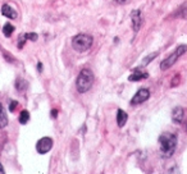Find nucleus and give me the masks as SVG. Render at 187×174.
I'll use <instances>...</instances> for the list:
<instances>
[{
	"instance_id": "obj_22",
	"label": "nucleus",
	"mask_w": 187,
	"mask_h": 174,
	"mask_svg": "<svg viewBox=\"0 0 187 174\" xmlns=\"http://www.w3.org/2000/svg\"><path fill=\"white\" fill-rule=\"evenodd\" d=\"M114 2H116V3H119V4H124V3L127 2V0H114Z\"/></svg>"
},
{
	"instance_id": "obj_6",
	"label": "nucleus",
	"mask_w": 187,
	"mask_h": 174,
	"mask_svg": "<svg viewBox=\"0 0 187 174\" xmlns=\"http://www.w3.org/2000/svg\"><path fill=\"white\" fill-rule=\"evenodd\" d=\"M149 97H150V91L146 90V89H141V90H139L136 94H135V96L132 97L131 105H139V104H142V103L146 101Z\"/></svg>"
},
{
	"instance_id": "obj_17",
	"label": "nucleus",
	"mask_w": 187,
	"mask_h": 174,
	"mask_svg": "<svg viewBox=\"0 0 187 174\" xmlns=\"http://www.w3.org/2000/svg\"><path fill=\"white\" fill-rule=\"evenodd\" d=\"M26 40H27V36H26V34L21 35V37H19V40H18V49H22V48H23V45H25Z\"/></svg>"
},
{
	"instance_id": "obj_21",
	"label": "nucleus",
	"mask_w": 187,
	"mask_h": 174,
	"mask_svg": "<svg viewBox=\"0 0 187 174\" xmlns=\"http://www.w3.org/2000/svg\"><path fill=\"white\" fill-rule=\"evenodd\" d=\"M51 115H53V118H57V115H58V110H53V112H51Z\"/></svg>"
},
{
	"instance_id": "obj_18",
	"label": "nucleus",
	"mask_w": 187,
	"mask_h": 174,
	"mask_svg": "<svg viewBox=\"0 0 187 174\" xmlns=\"http://www.w3.org/2000/svg\"><path fill=\"white\" fill-rule=\"evenodd\" d=\"M26 36H27V40H31V41H36V40L39 39L37 34H35V32H31V34H26Z\"/></svg>"
},
{
	"instance_id": "obj_11",
	"label": "nucleus",
	"mask_w": 187,
	"mask_h": 174,
	"mask_svg": "<svg viewBox=\"0 0 187 174\" xmlns=\"http://www.w3.org/2000/svg\"><path fill=\"white\" fill-rule=\"evenodd\" d=\"M149 77V74L148 73H142V72H135L132 73L128 80L132 81V82H136V81H141V80H145V78H148Z\"/></svg>"
},
{
	"instance_id": "obj_8",
	"label": "nucleus",
	"mask_w": 187,
	"mask_h": 174,
	"mask_svg": "<svg viewBox=\"0 0 187 174\" xmlns=\"http://www.w3.org/2000/svg\"><path fill=\"white\" fill-rule=\"evenodd\" d=\"M2 14H4L5 17L10 18V19H16L17 18V12L10 7L9 4H4L2 8Z\"/></svg>"
},
{
	"instance_id": "obj_4",
	"label": "nucleus",
	"mask_w": 187,
	"mask_h": 174,
	"mask_svg": "<svg viewBox=\"0 0 187 174\" xmlns=\"http://www.w3.org/2000/svg\"><path fill=\"white\" fill-rule=\"evenodd\" d=\"M186 51H187V45H180V46L176 49L167 59H164V60L160 63V69H162V71H167V69H169L172 65H173L176 62H177Z\"/></svg>"
},
{
	"instance_id": "obj_9",
	"label": "nucleus",
	"mask_w": 187,
	"mask_h": 174,
	"mask_svg": "<svg viewBox=\"0 0 187 174\" xmlns=\"http://www.w3.org/2000/svg\"><path fill=\"white\" fill-rule=\"evenodd\" d=\"M172 119L174 123H182L183 121V109L182 108H176L172 113Z\"/></svg>"
},
{
	"instance_id": "obj_5",
	"label": "nucleus",
	"mask_w": 187,
	"mask_h": 174,
	"mask_svg": "<svg viewBox=\"0 0 187 174\" xmlns=\"http://www.w3.org/2000/svg\"><path fill=\"white\" fill-rule=\"evenodd\" d=\"M51 147H53V140L50 137H43L36 145V150L39 154H46L51 150Z\"/></svg>"
},
{
	"instance_id": "obj_23",
	"label": "nucleus",
	"mask_w": 187,
	"mask_h": 174,
	"mask_svg": "<svg viewBox=\"0 0 187 174\" xmlns=\"http://www.w3.org/2000/svg\"><path fill=\"white\" fill-rule=\"evenodd\" d=\"M0 174H4V168L2 164H0Z\"/></svg>"
},
{
	"instance_id": "obj_7",
	"label": "nucleus",
	"mask_w": 187,
	"mask_h": 174,
	"mask_svg": "<svg viewBox=\"0 0 187 174\" xmlns=\"http://www.w3.org/2000/svg\"><path fill=\"white\" fill-rule=\"evenodd\" d=\"M131 19H132V28L135 32H137L141 27V13H140V10H132V13H131Z\"/></svg>"
},
{
	"instance_id": "obj_2",
	"label": "nucleus",
	"mask_w": 187,
	"mask_h": 174,
	"mask_svg": "<svg viewBox=\"0 0 187 174\" xmlns=\"http://www.w3.org/2000/svg\"><path fill=\"white\" fill-rule=\"evenodd\" d=\"M159 144L162 154L165 156H171L177 146V137L172 133H164L159 137Z\"/></svg>"
},
{
	"instance_id": "obj_16",
	"label": "nucleus",
	"mask_w": 187,
	"mask_h": 174,
	"mask_svg": "<svg viewBox=\"0 0 187 174\" xmlns=\"http://www.w3.org/2000/svg\"><path fill=\"white\" fill-rule=\"evenodd\" d=\"M157 55H158V53L150 54V57H148V58H145V59L142 60V64H141V65H142V67H145V65H146V64H149V63H150V62H151V60H153V59H154L155 57H157Z\"/></svg>"
},
{
	"instance_id": "obj_20",
	"label": "nucleus",
	"mask_w": 187,
	"mask_h": 174,
	"mask_svg": "<svg viewBox=\"0 0 187 174\" xmlns=\"http://www.w3.org/2000/svg\"><path fill=\"white\" fill-rule=\"evenodd\" d=\"M37 71H39V72L43 71V64H41V63H39V64H37Z\"/></svg>"
},
{
	"instance_id": "obj_13",
	"label": "nucleus",
	"mask_w": 187,
	"mask_h": 174,
	"mask_svg": "<svg viewBox=\"0 0 187 174\" xmlns=\"http://www.w3.org/2000/svg\"><path fill=\"white\" fill-rule=\"evenodd\" d=\"M30 121V113L27 110H22L19 114V123L21 124H26Z\"/></svg>"
},
{
	"instance_id": "obj_19",
	"label": "nucleus",
	"mask_w": 187,
	"mask_h": 174,
	"mask_svg": "<svg viewBox=\"0 0 187 174\" xmlns=\"http://www.w3.org/2000/svg\"><path fill=\"white\" fill-rule=\"evenodd\" d=\"M17 105H18V103H17V101H14V100H13V101H10L9 110H10V112H14V109H16V106H17Z\"/></svg>"
},
{
	"instance_id": "obj_3",
	"label": "nucleus",
	"mask_w": 187,
	"mask_h": 174,
	"mask_svg": "<svg viewBox=\"0 0 187 174\" xmlns=\"http://www.w3.org/2000/svg\"><path fill=\"white\" fill-rule=\"evenodd\" d=\"M92 42H94L92 36L86 34H80L72 39V48L78 53H84L92 46Z\"/></svg>"
},
{
	"instance_id": "obj_15",
	"label": "nucleus",
	"mask_w": 187,
	"mask_h": 174,
	"mask_svg": "<svg viewBox=\"0 0 187 174\" xmlns=\"http://www.w3.org/2000/svg\"><path fill=\"white\" fill-rule=\"evenodd\" d=\"M27 89V82L23 81V80H19L17 81V90L18 91H25Z\"/></svg>"
},
{
	"instance_id": "obj_10",
	"label": "nucleus",
	"mask_w": 187,
	"mask_h": 174,
	"mask_svg": "<svg viewBox=\"0 0 187 174\" xmlns=\"http://www.w3.org/2000/svg\"><path fill=\"white\" fill-rule=\"evenodd\" d=\"M127 119H128L127 113L124 112V110H122V109H119V110L117 112V123H118V126L123 127L124 124L127 123Z\"/></svg>"
},
{
	"instance_id": "obj_14",
	"label": "nucleus",
	"mask_w": 187,
	"mask_h": 174,
	"mask_svg": "<svg viewBox=\"0 0 187 174\" xmlns=\"http://www.w3.org/2000/svg\"><path fill=\"white\" fill-rule=\"evenodd\" d=\"M14 32V26L13 25H5L4 27H3V34L5 35V36H10Z\"/></svg>"
},
{
	"instance_id": "obj_1",
	"label": "nucleus",
	"mask_w": 187,
	"mask_h": 174,
	"mask_svg": "<svg viewBox=\"0 0 187 174\" xmlns=\"http://www.w3.org/2000/svg\"><path fill=\"white\" fill-rule=\"evenodd\" d=\"M92 85H94V73L86 68L82 69L77 77V81H76V86H77L78 92H81V94L87 92L91 89Z\"/></svg>"
},
{
	"instance_id": "obj_12",
	"label": "nucleus",
	"mask_w": 187,
	"mask_h": 174,
	"mask_svg": "<svg viewBox=\"0 0 187 174\" xmlns=\"http://www.w3.org/2000/svg\"><path fill=\"white\" fill-rule=\"evenodd\" d=\"M7 124H8V118H7V114L2 103H0V128L7 127Z\"/></svg>"
}]
</instances>
